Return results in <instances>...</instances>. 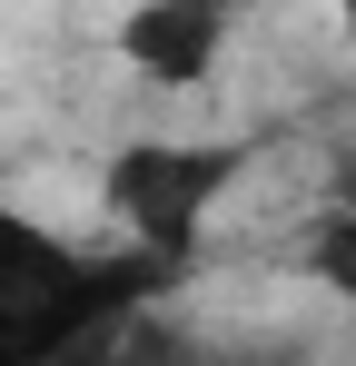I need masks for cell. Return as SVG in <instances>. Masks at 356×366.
Returning <instances> with one entry per match:
<instances>
[{
    "mask_svg": "<svg viewBox=\"0 0 356 366\" xmlns=\"http://www.w3.org/2000/svg\"><path fill=\"white\" fill-rule=\"evenodd\" d=\"M337 20H347V40H356V0H337Z\"/></svg>",
    "mask_w": 356,
    "mask_h": 366,
    "instance_id": "obj_6",
    "label": "cell"
},
{
    "mask_svg": "<svg viewBox=\"0 0 356 366\" xmlns=\"http://www.w3.org/2000/svg\"><path fill=\"white\" fill-rule=\"evenodd\" d=\"M237 10L247 0H139L119 20V60L139 69V79H159V89H198L218 69V50H228Z\"/></svg>",
    "mask_w": 356,
    "mask_h": 366,
    "instance_id": "obj_2",
    "label": "cell"
},
{
    "mask_svg": "<svg viewBox=\"0 0 356 366\" xmlns=\"http://www.w3.org/2000/svg\"><path fill=\"white\" fill-rule=\"evenodd\" d=\"M327 208H356V139L337 149V169H327Z\"/></svg>",
    "mask_w": 356,
    "mask_h": 366,
    "instance_id": "obj_5",
    "label": "cell"
},
{
    "mask_svg": "<svg viewBox=\"0 0 356 366\" xmlns=\"http://www.w3.org/2000/svg\"><path fill=\"white\" fill-rule=\"evenodd\" d=\"M307 267L327 277V297H347V307H356V208H327V218H317Z\"/></svg>",
    "mask_w": 356,
    "mask_h": 366,
    "instance_id": "obj_3",
    "label": "cell"
},
{
    "mask_svg": "<svg viewBox=\"0 0 356 366\" xmlns=\"http://www.w3.org/2000/svg\"><path fill=\"white\" fill-rule=\"evenodd\" d=\"M178 366H297V357H287V347H208V337H188Z\"/></svg>",
    "mask_w": 356,
    "mask_h": 366,
    "instance_id": "obj_4",
    "label": "cell"
},
{
    "mask_svg": "<svg viewBox=\"0 0 356 366\" xmlns=\"http://www.w3.org/2000/svg\"><path fill=\"white\" fill-rule=\"evenodd\" d=\"M247 179V149L228 139H129L109 169H99V198H109V218L129 228L139 257H188L198 228H208V208Z\"/></svg>",
    "mask_w": 356,
    "mask_h": 366,
    "instance_id": "obj_1",
    "label": "cell"
}]
</instances>
